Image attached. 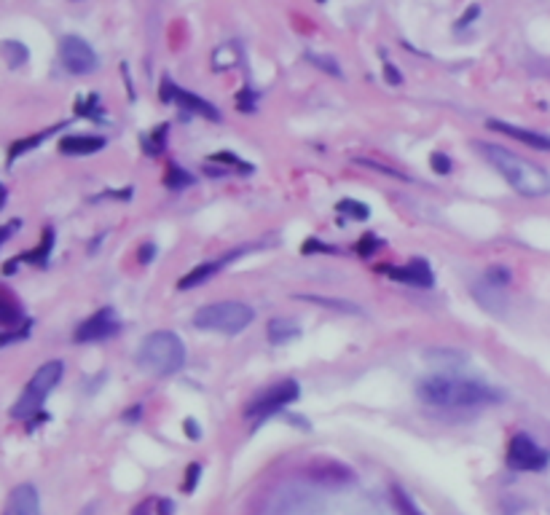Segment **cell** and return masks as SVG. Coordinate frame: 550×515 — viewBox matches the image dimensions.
Listing matches in <instances>:
<instances>
[{"mask_svg":"<svg viewBox=\"0 0 550 515\" xmlns=\"http://www.w3.org/2000/svg\"><path fill=\"white\" fill-rule=\"evenodd\" d=\"M473 145L505 177V183L516 193L526 196V199H540V196H548L550 193V175L548 169H542L540 164L523 159V156H518V153L497 145V142L475 140Z\"/></svg>","mask_w":550,"mask_h":515,"instance_id":"6da1fadb","label":"cell"},{"mask_svg":"<svg viewBox=\"0 0 550 515\" xmlns=\"http://www.w3.org/2000/svg\"><path fill=\"white\" fill-rule=\"evenodd\" d=\"M419 397L435 408H478L502 403L505 394L481 381L456 379V376H429L419 384Z\"/></svg>","mask_w":550,"mask_h":515,"instance_id":"7a4b0ae2","label":"cell"},{"mask_svg":"<svg viewBox=\"0 0 550 515\" xmlns=\"http://www.w3.org/2000/svg\"><path fill=\"white\" fill-rule=\"evenodd\" d=\"M137 365L153 376H175L186 365V344L172 330H156L142 338L137 349Z\"/></svg>","mask_w":550,"mask_h":515,"instance_id":"3957f363","label":"cell"},{"mask_svg":"<svg viewBox=\"0 0 550 515\" xmlns=\"http://www.w3.org/2000/svg\"><path fill=\"white\" fill-rule=\"evenodd\" d=\"M255 320L253 306L242 301H218L207 303L194 314V327L207 330V333H223V336H236L242 333L250 322Z\"/></svg>","mask_w":550,"mask_h":515,"instance_id":"277c9868","label":"cell"},{"mask_svg":"<svg viewBox=\"0 0 550 515\" xmlns=\"http://www.w3.org/2000/svg\"><path fill=\"white\" fill-rule=\"evenodd\" d=\"M62 373H65V365L60 360H51V362H43L35 376L27 381L25 392L19 394V400L14 403L11 408V416L14 418H33L35 414H40L46 397L51 394V389L62 381Z\"/></svg>","mask_w":550,"mask_h":515,"instance_id":"5b68a950","label":"cell"},{"mask_svg":"<svg viewBox=\"0 0 550 515\" xmlns=\"http://www.w3.org/2000/svg\"><path fill=\"white\" fill-rule=\"evenodd\" d=\"M298 394H301V386L298 381H292V379H285V381H279V384L268 386V389H263L258 397L247 405V411H245V416L247 418H268L274 416L277 411H282L285 405H290L292 400H298Z\"/></svg>","mask_w":550,"mask_h":515,"instance_id":"8992f818","label":"cell"},{"mask_svg":"<svg viewBox=\"0 0 550 515\" xmlns=\"http://www.w3.org/2000/svg\"><path fill=\"white\" fill-rule=\"evenodd\" d=\"M508 464L518 473H540L550 464V453L540 449L526 432H518L508 446Z\"/></svg>","mask_w":550,"mask_h":515,"instance_id":"52a82bcc","label":"cell"},{"mask_svg":"<svg viewBox=\"0 0 550 515\" xmlns=\"http://www.w3.org/2000/svg\"><path fill=\"white\" fill-rule=\"evenodd\" d=\"M60 62L65 67L67 73H73V75H86V73H95L97 70V54H95V49L84 40V38H78V35H65L62 40H60Z\"/></svg>","mask_w":550,"mask_h":515,"instance_id":"ba28073f","label":"cell"},{"mask_svg":"<svg viewBox=\"0 0 550 515\" xmlns=\"http://www.w3.org/2000/svg\"><path fill=\"white\" fill-rule=\"evenodd\" d=\"M118 330H121V320H118L116 309H113V306H102V309L95 312L89 320H84L75 327L73 338H75L78 344H92V341H105V338L116 336Z\"/></svg>","mask_w":550,"mask_h":515,"instance_id":"9c48e42d","label":"cell"},{"mask_svg":"<svg viewBox=\"0 0 550 515\" xmlns=\"http://www.w3.org/2000/svg\"><path fill=\"white\" fill-rule=\"evenodd\" d=\"M162 99L164 102H175L180 110H186V113H196V116H201V118H210V121H221V110L212 105V102H207V99H201L199 95L194 92H188V89H180L175 81H169V78H164L162 81Z\"/></svg>","mask_w":550,"mask_h":515,"instance_id":"30bf717a","label":"cell"},{"mask_svg":"<svg viewBox=\"0 0 550 515\" xmlns=\"http://www.w3.org/2000/svg\"><path fill=\"white\" fill-rule=\"evenodd\" d=\"M384 274L389 279L400 282V285H411V288H432L435 285V274L429 268V263L424 258H414L405 266H384Z\"/></svg>","mask_w":550,"mask_h":515,"instance_id":"8fae6325","label":"cell"},{"mask_svg":"<svg viewBox=\"0 0 550 515\" xmlns=\"http://www.w3.org/2000/svg\"><path fill=\"white\" fill-rule=\"evenodd\" d=\"M486 127L491 129V131L508 134V137H513V140L523 142V145H529V148H534V151H545V153H550V134H545V131L523 129V127H516V124H508V121H488Z\"/></svg>","mask_w":550,"mask_h":515,"instance_id":"7c38bea8","label":"cell"},{"mask_svg":"<svg viewBox=\"0 0 550 515\" xmlns=\"http://www.w3.org/2000/svg\"><path fill=\"white\" fill-rule=\"evenodd\" d=\"M3 515H40V497H38L35 486H30V483L16 486L8 494Z\"/></svg>","mask_w":550,"mask_h":515,"instance_id":"4fadbf2b","label":"cell"},{"mask_svg":"<svg viewBox=\"0 0 550 515\" xmlns=\"http://www.w3.org/2000/svg\"><path fill=\"white\" fill-rule=\"evenodd\" d=\"M105 148V137L99 134H67L60 140V151L65 156H92Z\"/></svg>","mask_w":550,"mask_h":515,"instance_id":"5bb4252c","label":"cell"},{"mask_svg":"<svg viewBox=\"0 0 550 515\" xmlns=\"http://www.w3.org/2000/svg\"><path fill=\"white\" fill-rule=\"evenodd\" d=\"M245 250H236V253H231V255H226V258H221V260H204V263H199L196 266L194 271H188L180 282H177V290H191V288H199V285H204L210 277H215L223 266H226L228 260L231 258H236V255H242Z\"/></svg>","mask_w":550,"mask_h":515,"instance_id":"9a60e30c","label":"cell"},{"mask_svg":"<svg viewBox=\"0 0 550 515\" xmlns=\"http://www.w3.org/2000/svg\"><path fill=\"white\" fill-rule=\"evenodd\" d=\"M301 336V325L290 317H274L268 322V341L282 347V344H290Z\"/></svg>","mask_w":550,"mask_h":515,"instance_id":"2e32d148","label":"cell"},{"mask_svg":"<svg viewBox=\"0 0 550 515\" xmlns=\"http://www.w3.org/2000/svg\"><path fill=\"white\" fill-rule=\"evenodd\" d=\"M25 314H22V306H19V301L8 292V290L0 288V327H5V330H11V327H16V325H25Z\"/></svg>","mask_w":550,"mask_h":515,"instance_id":"e0dca14e","label":"cell"},{"mask_svg":"<svg viewBox=\"0 0 550 515\" xmlns=\"http://www.w3.org/2000/svg\"><path fill=\"white\" fill-rule=\"evenodd\" d=\"M0 54H3V60H5V64H8L11 70L22 67V64L30 60L27 46L19 43V40H3V43H0Z\"/></svg>","mask_w":550,"mask_h":515,"instance_id":"ac0fdd59","label":"cell"},{"mask_svg":"<svg viewBox=\"0 0 550 515\" xmlns=\"http://www.w3.org/2000/svg\"><path fill=\"white\" fill-rule=\"evenodd\" d=\"M212 164H223V169H218V172H212V175H228L231 169H239L242 175H250L253 172V164H247V161H242L236 153H228V151H221V153H212L210 156Z\"/></svg>","mask_w":550,"mask_h":515,"instance_id":"d6986e66","label":"cell"},{"mask_svg":"<svg viewBox=\"0 0 550 515\" xmlns=\"http://www.w3.org/2000/svg\"><path fill=\"white\" fill-rule=\"evenodd\" d=\"M51 247H54V228H46L40 244L35 247L33 253L22 255L19 260H27V263H33V266H46V263H49V255H51Z\"/></svg>","mask_w":550,"mask_h":515,"instance_id":"ffe728a7","label":"cell"},{"mask_svg":"<svg viewBox=\"0 0 550 515\" xmlns=\"http://www.w3.org/2000/svg\"><path fill=\"white\" fill-rule=\"evenodd\" d=\"M513 282V271L508 268V266H491V268H486V274H484V285L486 288H491V290H502V288H508Z\"/></svg>","mask_w":550,"mask_h":515,"instance_id":"44dd1931","label":"cell"},{"mask_svg":"<svg viewBox=\"0 0 550 515\" xmlns=\"http://www.w3.org/2000/svg\"><path fill=\"white\" fill-rule=\"evenodd\" d=\"M57 129H62V127H54V129H46V131H38L35 137H27V140H19V142H14L11 145V151H8V164H14V161L19 159L22 153H27V151H33L35 145H40L51 131H57Z\"/></svg>","mask_w":550,"mask_h":515,"instance_id":"7402d4cb","label":"cell"},{"mask_svg":"<svg viewBox=\"0 0 550 515\" xmlns=\"http://www.w3.org/2000/svg\"><path fill=\"white\" fill-rule=\"evenodd\" d=\"M164 186H166V188H172V191L188 188V186H194V175H191V172H186V169H183V166H177V164H169V169H166V177H164Z\"/></svg>","mask_w":550,"mask_h":515,"instance_id":"603a6c76","label":"cell"},{"mask_svg":"<svg viewBox=\"0 0 550 515\" xmlns=\"http://www.w3.org/2000/svg\"><path fill=\"white\" fill-rule=\"evenodd\" d=\"M166 131H169V127L162 124V127L153 129L151 134L142 137V148L148 151V156H162L164 148H166Z\"/></svg>","mask_w":550,"mask_h":515,"instance_id":"cb8c5ba5","label":"cell"},{"mask_svg":"<svg viewBox=\"0 0 550 515\" xmlns=\"http://www.w3.org/2000/svg\"><path fill=\"white\" fill-rule=\"evenodd\" d=\"M336 210H338L341 215H347L349 221H368V218H371V210H368V204L355 201V199H341V201L336 204Z\"/></svg>","mask_w":550,"mask_h":515,"instance_id":"d4e9b609","label":"cell"},{"mask_svg":"<svg viewBox=\"0 0 550 515\" xmlns=\"http://www.w3.org/2000/svg\"><path fill=\"white\" fill-rule=\"evenodd\" d=\"M298 298H301V301H312V303H325L327 309H336V312H349V314H357V312H360L355 303L338 301V298H325V295H298Z\"/></svg>","mask_w":550,"mask_h":515,"instance_id":"484cf974","label":"cell"},{"mask_svg":"<svg viewBox=\"0 0 550 515\" xmlns=\"http://www.w3.org/2000/svg\"><path fill=\"white\" fill-rule=\"evenodd\" d=\"M75 110H78V116H86V118H95V121H102V116H99V113H105V110L99 108V97L97 95H89L86 99H78Z\"/></svg>","mask_w":550,"mask_h":515,"instance_id":"4316f807","label":"cell"},{"mask_svg":"<svg viewBox=\"0 0 550 515\" xmlns=\"http://www.w3.org/2000/svg\"><path fill=\"white\" fill-rule=\"evenodd\" d=\"M236 60H239L236 46H223V49L215 51V57H212V67H215V70H228V67L236 64Z\"/></svg>","mask_w":550,"mask_h":515,"instance_id":"83f0119b","label":"cell"},{"mask_svg":"<svg viewBox=\"0 0 550 515\" xmlns=\"http://www.w3.org/2000/svg\"><path fill=\"white\" fill-rule=\"evenodd\" d=\"M392 494H395V505H397V513H400V515H424L419 507L414 505V499H411V497H408L403 488H397V486H395V488H392Z\"/></svg>","mask_w":550,"mask_h":515,"instance_id":"f1b7e54d","label":"cell"},{"mask_svg":"<svg viewBox=\"0 0 550 515\" xmlns=\"http://www.w3.org/2000/svg\"><path fill=\"white\" fill-rule=\"evenodd\" d=\"M306 60L312 64H317L320 70H325V73H330L333 78H341V67H338V62L333 60V57H323V54H306Z\"/></svg>","mask_w":550,"mask_h":515,"instance_id":"f546056e","label":"cell"},{"mask_svg":"<svg viewBox=\"0 0 550 515\" xmlns=\"http://www.w3.org/2000/svg\"><path fill=\"white\" fill-rule=\"evenodd\" d=\"M379 247H382V239H379L376 234H365V236H362V239L357 242V253H360L362 258L373 255V253H376Z\"/></svg>","mask_w":550,"mask_h":515,"instance_id":"4dcf8cb0","label":"cell"},{"mask_svg":"<svg viewBox=\"0 0 550 515\" xmlns=\"http://www.w3.org/2000/svg\"><path fill=\"white\" fill-rule=\"evenodd\" d=\"M30 327H33V322H25V327L22 330H5L3 336H0V349L5 347V344H16V341H25L27 336H30Z\"/></svg>","mask_w":550,"mask_h":515,"instance_id":"1f68e13d","label":"cell"},{"mask_svg":"<svg viewBox=\"0 0 550 515\" xmlns=\"http://www.w3.org/2000/svg\"><path fill=\"white\" fill-rule=\"evenodd\" d=\"M429 164H432V172L435 175H449L451 172V159L446 153H432L429 156Z\"/></svg>","mask_w":550,"mask_h":515,"instance_id":"d6a6232c","label":"cell"},{"mask_svg":"<svg viewBox=\"0 0 550 515\" xmlns=\"http://www.w3.org/2000/svg\"><path fill=\"white\" fill-rule=\"evenodd\" d=\"M199 478H201V464H191L188 470H186V483H183V491L186 494H191L196 488V483H199Z\"/></svg>","mask_w":550,"mask_h":515,"instance_id":"836d02e7","label":"cell"},{"mask_svg":"<svg viewBox=\"0 0 550 515\" xmlns=\"http://www.w3.org/2000/svg\"><path fill=\"white\" fill-rule=\"evenodd\" d=\"M360 164H365V166H371V169H376V172H384V175H392L395 180H411L408 175H403V172H397V169H392V166H384V164H376V161L360 159Z\"/></svg>","mask_w":550,"mask_h":515,"instance_id":"e575fe53","label":"cell"},{"mask_svg":"<svg viewBox=\"0 0 550 515\" xmlns=\"http://www.w3.org/2000/svg\"><path fill=\"white\" fill-rule=\"evenodd\" d=\"M250 97H255V92H250V89L245 86L242 95H239V110H242V113H253V110H255V99H250Z\"/></svg>","mask_w":550,"mask_h":515,"instance_id":"d590c367","label":"cell"},{"mask_svg":"<svg viewBox=\"0 0 550 515\" xmlns=\"http://www.w3.org/2000/svg\"><path fill=\"white\" fill-rule=\"evenodd\" d=\"M384 81H387L389 86H400L403 84V75L397 73V67L392 62H384Z\"/></svg>","mask_w":550,"mask_h":515,"instance_id":"8d00e7d4","label":"cell"},{"mask_svg":"<svg viewBox=\"0 0 550 515\" xmlns=\"http://www.w3.org/2000/svg\"><path fill=\"white\" fill-rule=\"evenodd\" d=\"M183 427H186V435H188L191 440H199V438H201V429H199V421H196V418H186Z\"/></svg>","mask_w":550,"mask_h":515,"instance_id":"74e56055","label":"cell"},{"mask_svg":"<svg viewBox=\"0 0 550 515\" xmlns=\"http://www.w3.org/2000/svg\"><path fill=\"white\" fill-rule=\"evenodd\" d=\"M314 250H323V253H330V247L327 244H323L320 239H306V244H303V253H314Z\"/></svg>","mask_w":550,"mask_h":515,"instance_id":"f35d334b","label":"cell"},{"mask_svg":"<svg viewBox=\"0 0 550 515\" xmlns=\"http://www.w3.org/2000/svg\"><path fill=\"white\" fill-rule=\"evenodd\" d=\"M478 14H481V8H478V5H473V8H467V11H464V16H462V19H459V22H456V27H464V25H467V22H473V19H475V16H478Z\"/></svg>","mask_w":550,"mask_h":515,"instance_id":"ab89813d","label":"cell"},{"mask_svg":"<svg viewBox=\"0 0 550 515\" xmlns=\"http://www.w3.org/2000/svg\"><path fill=\"white\" fill-rule=\"evenodd\" d=\"M19 225H22L19 221H14V223H8V225H0V244H3V242H8V236H11V234H14Z\"/></svg>","mask_w":550,"mask_h":515,"instance_id":"60d3db41","label":"cell"},{"mask_svg":"<svg viewBox=\"0 0 550 515\" xmlns=\"http://www.w3.org/2000/svg\"><path fill=\"white\" fill-rule=\"evenodd\" d=\"M156 507H159V510H156V515H172V513H175V505H172L169 499H156Z\"/></svg>","mask_w":550,"mask_h":515,"instance_id":"b9f144b4","label":"cell"},{"mask_svg":"<svg viewBox=\"0 0 550 515\" xmlns=\"http://www.w3.org/2000/svg\"><path fill=\"white\" fill-rule=\"evenodd\" d=\"M153 255H156V244H142V247H140V260H142V263H148Z\"/></svg>","mask_w":550,"mask_h":515,"instance_id":"7bdbcfd3","label":"cell"},{"mask_svg":"<svg viewBox=\"0 0 550 515\" xmlns=\"http://www.w3.org/2000/svg\"><path fill=\"white\" fill-rule=\"evenodd\" d=\"M140 411H142V405H134V408H132V411L124 418H129V421H137V418H140Z\"/></svg>","mask_w":550,"mask_h":515,"instance_id":"ee69618b","label":"cell"},{"mask_svg":"<svg viewBox=\"0 0 550 515\" xmlns=\"http://www.w3.org/2000/svg\"><path fill=\"white\" fill-rule=\"evenodd\" d=\"M3 204H5V191H3V186H0V210H3Z\"/></svg>","mask_w":550,"mask_h":515,"instance_id":"f6af8a7d","label":"cell"},{"mask_svg":"<svg viewBox=\"0 0 550 515\" xmlns=\"http://www.w3.org/2000/svg\"><path fill=\"white\" fill-rule=\"evenodd\" d=\"M320 3H325V0H320Z\"/></svg>","mask_w":550,"mask_h":515,"instance_id":"bcb514c9","label":"cell"}]
</instances>
